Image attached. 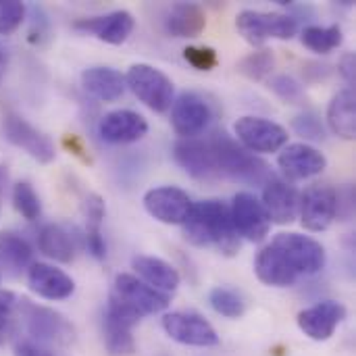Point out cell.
Here are the masks:
<instances>
[{
  "instance_id": "2e32d148",
  "label": "cell",
  "mask_w": 356,
  "mask_h": 356,
  "mask_svg": "<svg viewBox=\"0 0 356 356\" xmlns=\"http://www.w3.org/2000/svg\"><path fill=\"white\" fill-rule=\"evenodd\" d=\"M346 319V307L338 300H321L298 313V330L313 342H327Z\"/></svg>"
},
{
  "instance_id": "44dd1931",
  "label": "cell",
  "mask_w": 356,
  "mask_h": 356,
  "mask_svg": "<svg viewBox=\"0 0 356 356\" xmlns=\"http://www.w3.org/2000/svg\"><path fill=\"white\" fill-rule=\"evenodd\" d=\"M27 284L33 294L44 300H67L75 292V282L63 269L48 263H31L27 269Z\"/></svg>"
},
{
  "instance_id": "7c38bea8",
  "label": "cell",
  "mask_w": 356,
  "mask_h": 356,
  "mask_svg": "<svg viewBox=\"0 0 356 356\" xmlns=\"http://www.w3.org/2000/svg\"><path fill=\"white\" fill-rule=\"evenodd\" d=\"M142 204L154 221L165 225H184L194 207L190 194L177 186H159L148 190Z\"/></svg>"
},
{
  "instance_id": "7a4b0ae2",
  "label": "cell",
  "mask_w": 356,
  "mask_h": 356,
  "mask_svg": "<svg viewBox=\"0 0 356 356\" xmlns=\"http://www.w3.org/2000/svg\"><path fill=\"white\" fill-rule=\"evenodd\" d=\"M19 313L27 332V340L50 350L69 348L75 344V327L63 313L50 307L35 305L27 298L19 300Z\"/></svg>"
},
{
  "instance_id": "f1b7e54d",
  "label": "cell",
  "mask_w": 356,
  "mask_h": 356,
  "mask_svg": "<svg viewBox=\"0 0 356 356\" xmlns=\"http://www.w3.org/2000/svg\"><path fill=\"white\" fill-rule=\"evenodd\" d=\"M102 342L111 356H131L136 353L134 330L108 315H102Z\"/></svg>"
},
{
  "instance_id": "9c48e42d",
  "label": "cell",
  "mask_w": 356,
  "mask_h": 356,
  "mask_svg": "<svg viewBox=\"0 0 356 356\" xmlns=\"http://www.w3.org/2000/svg\"><path fill=\"white\" fill-rule=\"evenodd\" d=\"M111 296L129 307L140 319L148 315L165 313L171 305V296L163 294L154 288H150L146 282H142L138 275L131 273H119L113 282Z\"/></svg>"
},
{
  "instance_id": "b9f144b4",
  "label": "cell",
  "mask_w": 356,
  "mask_h": 356,
  "mask_svg": "<svg viewBox=\"0 0 356 356\" xmlns=\"http://www.w3.org/2000/svg\"><path fill=\"white\" fill-rule=\"evenodd\" d=\"M355 69H356L355 54H353V52H346V54L340 58V63H338V73L344 77V81L348 83V88H353V86H355Z\"/></svg>"
},
{
  "instance_id": "52a82bcc",
  "label": "cell",
  "mask_w": 356,
  "mask_h": 356,
  "mask_svg": "<svg viewBox=\"0 0 356 356\" xmlns=\"http://www.w3.org/2000/svg\"><path fill=\"white\" fill-rule=\"evenodd\" d=\"M234 136L252 154L280 152L288 144V129L271 119L244 115L234 123Z\"/></svg>"
},
{
  "instance_id": "5bb4252c",
  "label": "cell",
  "mask_w": 356,
  "mask_h": 356,
  "mask_svg": "<svg viewBox=\"0 0 356 356\" xmlns=\"http://www.w3.org/2000/svg\"><path fill=\"white\" fill-rule=\"evenodd\" d=\"M229 213H232L234 229L240 238L252 244H259L267 238L271 229V221L265 213L263 202L254 194L238 192L229 204Z\"/></svg>"
},
{
  "instance_id": "4316f807",
  "label": "cell",
  "mask_w": 356,
  "mask_h": 356,
  "mask_svg": "<svg viewBox=\"0 0 356 356\" xmlns=\"http://www.w3.org/2000/svg\"><path fill=\"white\" fill-rule=\"evenodd\" d=\"M327 127L334 136L342 140H355L356 136V98L353 88H344L330 100L327 106Z\"/></svg>"
},
{
  "instance_id": "8992f818",
  "label": "cell",
  "mask_w": 356,
  "mask_h": 356,
  "mask_svg": "<svg viewBox=\"0 0 356 356\" xmlns=\"http://www.w3.org/2000/svg\"><path fill=\"white\" fill-rule=\"evenodd\" d=\"M0 129H2V136H4V140L8 144L23 150L35 163L48 165V163H52L56 159L54 142L44 131L33 127L27 119H23L21 115L4 113L2 121H0Z\"/></svg>"
},
{
  "instance_id": "cb8c5ba5",
  "label": "cell",
  "mask_w": 356,
  "mask_h": 356,
  "mask_svg": "<svg viewBox=\"0 0 356 356\" xmlns=\"http://www.w3.org/2000/svg\"><path fill=\"white\" fill-rule=\"evenodd\" d=\"M207 27V13L196 2H177L165 17V29L173 38L194 40Z\"/></svg>"
},
{
  "instance_id": "8d00e7d4",
  "label": "cell",
  "mask_w": 356,
  "mask_h": 356,
  "mask_svg": "<svg viewBox=\"0 0 356 356\" xmlns=\"http://www.w3.org/2000/svg\"><path fill=\"white\" fill-rule=\"evenodd\" d=\"M19 309V298L10 290L0 292V346L8 342L15 330V315Z\"/></svg>"
},
{
  "instance_id": "4dcf8cb0",
  "label": "cell",
  "mask_w": 356,
  "mask_h": 356,
  "mask_svg": "<svg viewBox=\"0 0 356 356\" xmlns=\"http://www.w3.org/2000/svg\"><path fill=\"white\" fill-rule=\"evenodd\" d=\"M209 302L213 311L225 319H240L246 313V298L234 288H225V286L213 288L209 292Z\"/></svg>"
},
{
  "instance_id": "ba28073f",
  "label": "cell",
  "mask_w": 356,
  "mask_h": 356,
  "mask_svg": "<svg viewBox=\"0 0 356 356\" xmlns=\"http://www.w3.org/2000/svg\"><path fill=\"white\" fill-rule=\"evenodd\" d=\"M290 263V267L302 275H317L325 269L327 254L321 242H317L311 236L296 234V232H284L277 234L271 242Z\"/></svg>"
},
{
  "instance_id": "277c9868",
  "label": "cell",
  "mask_w": 356,
  "mask_h": 356,
  "mask_svg": "<svg viewBox=\"0 0 356 356\" xmlns=\"http://www.w3.org/2000/svg\"><path fill=\"white\" fill-rule=\"evenodd\" d=\"M125 86L142 104H146L154 113H167L175 100L171 77L148 63L131 65L125 73Z\"/></svg>"
},
{
  "instance_id": "30bf717a",
  "label": "cell",
  "mask_w": 356,
  "mask_h": 356,
  "mask_svg": "<svg viewBox=\"0 0 356 356\" xmlns=\"http://www.w3.org/2000/svg\"><path fill=\"white\" fill-rule=\"evenodd\" d=\"M163 330L173 342L181 346H192V348L219 346L217 330L211 325L209 319H204L200 313H194V311L167 313L163 317Z\"/></svg>"
},
{
  "instance_id": "ee69618b",
  "label": "cell",
  "mask_w": 356,
  "mask_h": 356,
  "mask_svg": "<svg viewBox=\"0 0 356 356\" xmlns=\"http://www.w3.org/2000/svg\"><path fill=\"white\" fill-rule=\"evenodd\" d=\"M65 146L67 148H71V152L75 154V156H79L81 161H86V163H90V156H88V150H86V146L81 144V140L79 138H75V136H65Z\"/></svg>"
},
{
  "instance_id": "ac0fdd59",
  "label": "cell",
  "mask_w": 356,
  "mask_h": 356,
  "mask_svg": "<svg viewBox=\"0 0 356 356\" xmlns=\"http://www.w3.org/2000/svg\"><path fill=\"white\" fill-rule=\"evenodd\" d=\"M136 27V19L129 10H113L106 15H98V17H86V19H77L73 21V29L83 31V33H92L94 38H98L104 44H113V46H121L127 42V38L134 33Z\"/></svg>"
},
{
  "instance_id": "7bdbcfd3",
  "label": "cell",
  "mask_w": 356,
  "mask_h": 356,
  "mask_svg": "<svg viewBox=\"0 0 356 356\" xmlns=\"http://www.w3.org/2000/svg\"><path fill=\"white\" fill-rule=\"evenodd\" d=\"M305 77L309 81H319V79H325L330 75V67L327 65H319V63H307L305 65Z\"/></svg>"
},
{
  "instance_id": "bcb514c9",
  "label": "cell",
  "mask_w": 356,
  "mask_h": 356,
  "mask_svg": "<svg viewBox=\"0 0 356 356\" xmlns=\"http://www.w3.org/2000/svg\"><path fill=\"white\" fill-rule=\"evenodd\" d=\"M4 186H6V167L0 165V196L4 194Z\"/></svg>"
},
{
  "instance_id": "d6986e66",
  "label": "cell",
  "mask_w": 356,
  "mask_h": 356,
  "mask_svg": "<svg viewBox=\"0 0 356 356\" xmlns=\"http://www.w3.org/2000/svg\"><path fill=\"white\" fill-rule=\"evenodd\" d=\"M148 134V121L129 108H117L106 113L98 121V136L115 146L140 142Z\"/></svg>"
},
{
  "instance_id": "6da1fadb",
  "label": "cell",
  "mask_w": 356,
  "mask_h": 356,
  "mask_svg": "<svg viewBox=\"0 0 356 356\" xmlns=\"http://www.w3.org/2000/svg\"><path fill=\"white\" fill-rule=\"evenodd\" d=\"M184 238L198 248H215L225 257H234L240 250V236L234 229L229 204L217 198L196 202L186 219Z\"/></svg>"
},
{
  "instance_id": "ab89813d",
  "label": "cell",
  "mask_w": 356,
  "mask_h": 356,
  "mask_svg": "<svg viewBox=\"0 0 356 356\" xmlns=\"http://www.w3.org/2000/svg\"><path fill=\"white\" fill-rule=\"evenodd\" d=\"M184 58L196 71H213L219 65V54L211 46H188L184 50Z\"/></svg>"
},
{
  "instance_id": "f6af8a7d",
  "label": "cell",
  "mask_w": 356,
  "mask_h": 356,
  "mask_svg": "<svg viewBox=\"0 0 356 356\" xmlns=\"http://www.w3.org/2000/svg\"><path fill=\"white\" fill-rule=\"evenodd\" d=\"M6 67H8V50H6V46L0 42V81H2V77H4V73H6Z\"/></svg>"
},
{
  "instance_id": "e575fe53",
  "label": "cell",
  "mask_w": 356,
  "mask_h": 356,
  "mask_svg": "<svg viewBox=\"0 0 356 356\" xmlns=\"http://www.w3.org/2000/svg\"><path fill=\"white\" fill-rule=\"evenodd\" d=\"M292 129L309 142H323L327 136V129H325V123L321 119V115H317L315 111H302L300 115L294 117L292 121Z\"/></svg>"
},
{
  "instance_id": "484cf974",
  "label": "cell",
  "mask_w": 356,
  "mask_h": 356,
  "mask_svg": "<svg viewBox=\"0 0 356 356\" xmlns=\"http://www.w3.org/2000/svg\"><path fill=\"white\" fill-rule=\"evenodd\" d=\"M79 238L60 223H46L38 232V248L44 257L56 263H71L77 254Z\"/></svg>"
},
{
  "instance_id": "1f68e13d",
  "label": "cell",
  "mask_w": 356,
  "mask_h": 356,
  "mask_svg": "<svg viewBox=\"0 0 356 356\" xmlns=\"http://www.w3.org/2000/svg\"><path fill=\"white\" fill-rule=\"evenodd\" d=\"M273 67H275V54H273L271 48H265V46L250 52V54H246L236 65L238 73H242L244 77H248L252 81H261L267 75H271Z\"/></svg>"
},
{
  "instance_id": "60d3db41",
  "label": "cell",
  "mask_w": 356,
  "mask_h": 356,
  "mask_svg": "<svg viewBox=\"0 0 356 356\" xmlns=\"http://www.w3.org/2000/svg\"><path fill=\"white\" fill-rule=\"evenodd\" d=\"M15 356H58L54 350L46 348V346H40L31 340H21L15 344Z\"/></svg>"
},
{
  "instance_id": "e0dca14e",
  "label": "cell",
  "mask_w": 356,
  "mask_h": 356,
  "mask_svg": "<svg viewBox=\"0 0 356 356\" xmlns=\"http://www.w3.org/2000/svg\"><path fill=\"white\" fill-rule=\"evenodd\" d=\"M263 207L271 223L275 225H290L298 215V202L300 194L292 186V181L269 175L263 184Z\"/></svg>"
},
{
  "instance_id": "5b68a950",
  "label": "cell",
  "mask_w": 356,
  "mask_h": 356,
  "mask_svg": "<svg viewBox=\"0 0 356 356\" xmlns=\"http://www.w3.org/2000/svg\"><path fill=\"white\" fill-rule=\"evenodd\" d=\"M236 27L240 35L254 48H263V44L269 38L292 40L298 33L296 17L288 13H265V10H252V8L238 13Z\"/></svg>"
},
{
  "instance_id": "d4e9b609",
  "label": "cell",
  "mask_w": 356,
  "mask_h": 356,
  "mask_svg": "<svg viewBox=\"0 0 356 356\" xmlns=\"http://www.w3.org/2000/svg\"><path fill=\"white\" fill-rule=\"evenodd\" d=\"M131 267L134 271L138 273V277L142 282H146L150 288L163 292V294H171L179 288L181 284V277L177 273V269L159 259V257H148V254H142V257H136L131 261Z\"/></svg>"
},
{
  "instance_id": "74e56055",
  "label": "cell",
  "mask_w": 356,
  "mask_h": 356,
  "mask_svg": "<svg viewBox=\"0 0 356 356\" xmlns=\"http://www.w3.org/2000/svg\"><path fill=\"white\" fill-rule=\"evenodd\" d=\"M27 17V6L17 0L0 2V35L15 33Z\"/></svg>"
},
{
  "instance_id": "f546056e",
  "label": "cell",
  "mask_w": 356,
  "mask_h": 356,
  "mask_svg": "<svg viewBox=\"0 0 356 356\" xmlns=\"http://www.w3.org/2000/svg\"><path fill=\"white\" fill-rule=\"evenodd\" d=\"M300 42L315 54H330L342 46L344 33L340 25H307L300 31Z\"/></svg>"
},
{
  "instance_id": "836d02e7",
  "label": "cell",
  "mask_w": 356,
  "mask_h": 356,
  "mask_svg": "<svg viewBox=\"0 0 356 356\" xmlns=\"http://www.w3.org/2000/svg\"><path fill=\"white\" fill-rule=\"evenodd\" d=\"M106 215V202L100 194H88L83 200V217H86V229L83 238H96L102 236V223Z\"/></svg>"
},
{
  "instance_id": "d590c367",
  "label": "cell",
  "mask_w": 356,
  "mask_h": 356,
  "mask_svg": "<svg viewBox=\"0 0 356 356\" xmlns=\"http://www.w3.org/2000/svg\"><path fill=\"white\" fill-rule=\"evenodd\" d=\"M269 90L277 98H282L284 102H290V104H300L305 100V88H302V83L296 77L288 75V73L273 75L269 79Z\"/></svg>"
},
{
  "instance_id": "7402d4cb",
  "label": "cell",
  "mask_w": 356,
  "mask_h": 356,
  "mask_svg": "<svg viewBox=\"0 0 356 356\" xmlns=\"http://www.w3.org/2000/svg\"><path fill=\"white\" fill-rule=\"evenodd\" d=\"M254 275L259 277L261 284H265L269 288H290L300 280L298 273L286 261V257L273 244L265 246L257 254V259H254Z\"/></svg>"
},
{
  "instance_id": "d6a6232c",
  "label": "cell",
  "mask_w": 356,
  "mask_h": 356,
  "mask_svg": "<svg viewBox=\"0 0 356 356\" xmlns=\"http://www.w3.org/2000/svg\"><path fill=\"white\" fill-rule=\"evenodd\" d=\"M13 207L15 211L27 219V221H38L42 215V202L38 192L33 190V186L29 181H17L13 186Z\"/></svg>"
},
{
  "instance_id": "8fae6325",
  "label": "cell",
  "mask_w": 356,
  "mask_h": 356,
  "mask_svg": "<svg viewBox=\"0 0 356 356\" xmlns=\"http://www.w3.org/2000/svg\"><path fill=\"white\" fill-rule=\"evenodd\" d=\"M298 213L302 227L309 232H325L338 219V190L327 184H313L300 194Z\"/></svg>"
},
{
  "instance_id": "4fadbf2b",
  "label": "cell",
  "mask_w": 356,
  "mask_h": 356,
  "mask_svg": "<svg viewBox=\"0 0 356 356\" xmlns=\"http://www.w3.org/2000/svg\"><path fill=\"white\" fill-rule=\"evenodd\" d=\"M213 121L211 104L196 92L179 94L171 104V127L179 140L198 138Z\"/></svg>"
},
{
  "instance_id": "9a60e30c",
  "label": "cell",
  "mask_w": 356,
  "mask_h": 356,
  "mask_svg": "<svg viewBox=\"0 0 356 356\" xmlns=\"http://www.w3.org/2000/svg\"><path fill=\"white\" fill-rule=\"evenodd\" d=\"M277 165L288 177V181H302L321 175L327 169V156L313 144L298 142V144H286L280 150Z\"/></svg>"
},
{
  "instance_id": "f35d334b",
  "label": "cell",
  "mask_w": 356,
  "mask_h": 356,
  "mask_svg": "<svg viewBox=\"0 0 356 356\" xmlns=\"http://www.w3.org/2000/svg\"><path fill=\"white\" fill-rule=\"evenodd\" d=\"M27 40L33 46H44L50 40V19L40 6L29 8V29H27Z\"/></svg>"
},
{
  "instance_id": "83f0119b",
  "label": "cell",
  "mask_w": 356,
  "mask_h": 356,
  "mask_svg": "<svg viewBox=\"0 0 356 356\" xmlns=\"http://www.w3.org/2000/svg\"><path fill=\"white\" fill-rule=\"evenodd\" d=\"M33 259V248L29 242L15 232H0V267L19 273L29 269Z\"/></svg>"
},
{
  "instance_id": "603a6c76",
  "label": "cell",
  "mask_w": 356,
  "mask_h": 356,
  "mask_svg": "<svg viewBox=\"0 0 356 356\" xmlns=\"http://www.w3.org/2000/svg\"><path fill=\"white\" fill-rule=\"evenodd\" d=\"M81 88L96 100L115 102L125 94V75L113 67H88L81 71Z\"/></svg>"
},
{
  "instance_id": "ffe728a7",
  "label": "cell",
  "mask_w": 356,
  "mask_h": 356,
  "mask_svg": "<svg viewBox=\"0 0 356 356\" xmlns=\"http://www.w3.org/2000/svg\"><path fill=\"white\" fill-rule=\"evenodd\" d=\"M173 159L194 179H207V177L217 175L215 152H213L209 138L207 140H200V138L177 140L173 146Z\"/></svg>"
},
{
  "instance_id": "3957f363",
  "label": "cell",
  "mask_w": 356,
  "mask_h": 356,
  "mask_svg": "<svg viewBox=\"0 0 356 356\" xmlns=\"http://www.w3.org/2000/svg\"><path fill=\"white\" fill-rule=\"evenodd\" d=\"M211 140L213 152H215V163H217V173L242 181V184H265L269 177V165L259 159L257 154L248 152L240 142L225 131L215 134Z\"/></svg>"
}]
</instances>
